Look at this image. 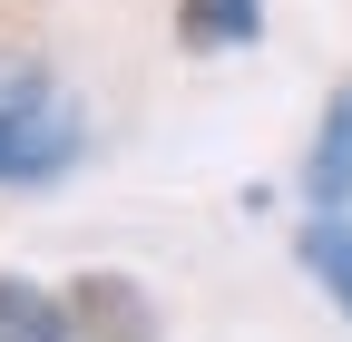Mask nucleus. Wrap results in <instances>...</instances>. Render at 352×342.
<instances>
[{
  "mask_svg": "<svg viewBox=\"0 0 352 342\" xmlns=\"http://www.w3.org/2000/svg\"><path fill=\"white\" fill-rule=\"evenodd\" d=\"M88 157V108L39 49H0V186H50Z\"/></svg>",
  "mask_w": 352,
  "mask_h": 342,
  "instance_id": "nucleus-1",
  "label": "nucleus"
},
{
  "mask_svg": "<svg viewBox=\"0 0 352 342\" xmlns=\"http://www.w3.org/2000/svg\"><path fill=\"white\" fill-rule=\"evenodd\" d=\"M69 293V313H78V342H166V313H157V293L138 284V274H78V284H59Z\"/></svg>",
  "mask_w": 352,
  "mask_h": 342,
  "instance_id": "nucleus-2",
  "label": "nucleus"
},
{
  "mask_svg": "<svg viewBox=\"0 0 352 342\" xmlns=\"http://www.w3.org/2000/svg\"><path fill=\"white\" fill-rule=\"evenodd\" d=\"M303 196H314V216H352V89L323 108V137L303 157Z\"/></svg>",
  "mask_w": 352,
  "mask_h": 342,
  "instance_id": "nucleus-3",
  "label": "nucleus"
},
{
  "mask_svg": "<svg viewBox=\"0 0 352 342\" xmlns=\"http://www.w3.org/2000/svg\"><path fill=\"white\" fill-rule=\"evenodd\" d=\"M0 342H78L69 293L30 284V274H0Z\"/></svg>",
  "mask_w": 352,
  "mask_h": 342,
  "instance_id": "nucleus-4",
  "label": "nucleus"
},
{
  "mask_svg": "<svg viewBox=\"0 0 352 342\" xmlns=\"http://www.w3.org/2000/svg\"><path fill=\"white\" fill-rule=\"evenodd\" d=\"M176 39L186 49H245V39H264V0H176Z\"/></svg>",
  "mask_w": 352,
  "mask_h": 342,
  "instance_id": "nucleus-5",
  "label": "nucleus"
},
{
  "mask_svg": "<svg viewBox=\"0 0 352 342\" xmlns=\"http://www.w3.org/2000/svg\"><path fill=\"white\" fill-rule=\"evenodd\" d=\"M294 254H303V274H314V284L333 293V304L352 313V216H314Z\"/></svg>",
  "mask_w": 352,
  "mask_h": 342,
  "instance_id": "nucleus-6",
  "label": "nucleus"
}]
</instances>
